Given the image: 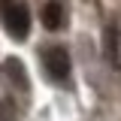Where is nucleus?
<instances>
[{
	"label": "nucleus",
	"mask_w": 121,
	"mask_h": 121,
	"mask_svg": "<svg viewBox=\"0 0 121 121\" xmlns=\"http://www.w3.org/2000/svg\"><path fill=\"white\" fill-rule=\"evenodd\" d=\"M43 64H45V76L52 82H64L70 76V55L64 45H48L43 52Z\"/></svg>",
	"instance_id": "nucleus-2"
},
{
	"label": "nucleus",
	"mask_w": 121,
	"mask_h": 121,
	"mask_svg": "<svg viewBox=\"0 0 121 121\" xmlns=\"http://www.w3.org/2000/svg\"><path fill=\"white\" fill-rule=\"evenodd\" d=\"M3 70H6V76H9V82L18 85V91H27L30 88L27 70H24V64H21L18 58H6V60H3Z\"/></svg>",
	"instance_id": "nucleus-3"
},
{
	"label": "nucleus",
	"mask_w": 121,
	"mask_h": 121,
	"mask_svg": "<svg viewBox=\"0 0 121 121\" xmlns=\"http://www.w3.org/2000/svg\"><path fill=\"white\" fill-rule=\"evenodd\" d=\"M43 24L48 30H60L64 27V3L60 0H48L43 6Z\"/></svg>",
	"instance_id": "nucleus-4"
},
{
	"label": "nucleus",
	"mask_w": 121,
	"mask_h": 121,
	"mask_svg": "<svg viewBox=\"0 0 121 121\" xmlns=\"http://www.w3.org/2000/svg\"><path fill=\"white\" fill-rule=\"evenodd\" d=\"M0 21L9 30V36H15V39H24L30 33V15L15 0H0Z\"/></svg>",
	"instance_id": "nucleus-1"
}]
</instances>
